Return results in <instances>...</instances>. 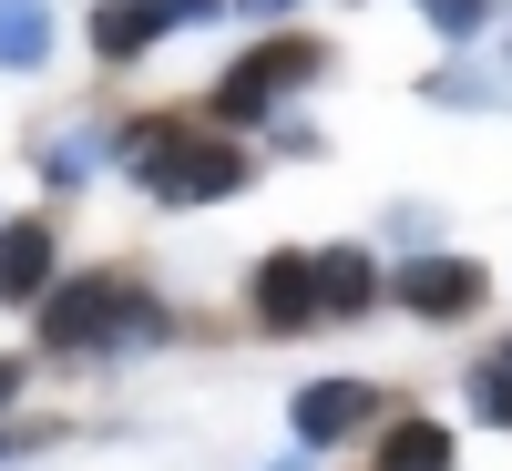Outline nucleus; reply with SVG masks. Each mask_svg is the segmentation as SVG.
I'll return each instance as SVG.
<instances>
[{
  "instance_id": "obj_1",
  "label": "nucleus",
  "mask_w": 512,
  "mask_h": 471,
  "mask_svg": "<svg viewBox=\"0 0 512 471\" xmlns=\"http://www.w3.org/2000/svg\"><path fill=\"white\" fill-rule=\"evenodd\" d=\"M113 175L144 185L154 205H226L256 185V154L236 134H216L205 113H134L113 134Z\"/></svg>"
},
{
  "instance_id": "obj_19",
  "label": "nucleus",
  "mask_w": 512,
  "mask_h": 471,
  "mask_svg": "<svg viewBox=\"0 0 512 471\" xmlns=\"http://www.w3.org/2000/svg\"><path fill=\"white\" fill-rule=\"evenodd\" d=\"M502 62H512V52H502Z\"/></svg>"
},
{
  "instance_id": "obj_2",
  "label": "nucleus",
  "mask_w": 512,
  "mask_h": 471,
  "mask_svg": "<svg viewBox=\"0 0 512 471\" xmlns=\"http://www.w3.org/2000/svg\"><path fill=\"white\" fill-rule=\"evenodd\" d=\"M175 318H164V297L134 277V267H93V277H62L52 297L31 308V338L52 359H113V349H144V338H164Z\"/></svg>"
},
{
  "instance_id": "obj_5",
  "label": "nucleus",
  "mask_w": 512,
  "mask_h": 471,
  "mask_svg": "<svg viewBox=\"0 0 512 471\" xmlns=\"http://www.w3.org/2000/svg\"><path fill=\"white\" fill-rule=\"evenodd\" d=\"M226 0H93V62L103 72H134L154 41H175V31H205Z\"/></svg>"
},
{
  "instance_id": "obj_4",
  "label": "nucleus",
  "mask_w": 512,
  "mask_h": 471,
  "mask_svg": "<svg viewBox=\"0 0 512 471\" xmlns=\"http://www.w3.org/2000/svg\"><path fill=\"white\" fill-rule=\"evenodd\" d=\"M390 297L420 318V328H472L492 308V267L482 256H441V246H420L410 267H390Z\"/></svg>"
},
{
  "instance_id": "obj_8",
  "label": "nucleus",
  "mask_w": 512,
  "mask_h": 471,
  "mask_svg": "<svg viewBox=\"0 0 512 471\" xmlns=\"http://www.w3.org/2000/svg\"><path fill=\"white\" fill-rule=\"evenodd\" d=\"M62 287V226L52 216H0V308L31 318Z\"/></svg>"
},
{
  "instance_id": "obj_14",
  "label": "nucleus",
  "mask_w": 512,
  "mask_h": 471,
  "mask_svg": "<svg viewBox=\"0 0 512 471\" xmlns=\"http://www.w3.org/2000/svg\"><path fill=\"white\" fill-rule=\"evenodd\" d=\"M21 379H31L21 359H0V410H11V400H21Z\"/></svg>"
},
{
  "instance_id": "obj_12",
  "label": "nucleus",
  "mask_w": 512,
  "mask_h": 471,
  "mask_svg": "<svg viewBox=\"0 0 512 471\" xmlns=\"http://www.w3.org/2000/svg\"><path fill=\"white\" fill-rule=\"evenodd\" d=\"M461 400H472V420H492V431H512V369L482 359L472 379H461Z\"/></svg>"
},
{
  "instance_id": "obj_10",
  "label": "nucleus",
  "mask_w": 512,
  "mask_h": 471,
  "mask_svg": "<svg viewBox=\"0 0 512 471\" xmlns=\"http://www.w3.org/2000/svg\"><path fill=\"white\" fill-rule=\"evenodd\" d=\"M369 471H461V431L431 410H390L369 441Z\"/></svg>"
},
{
  "instance_id": "obj_7",
  "label": "nucleus",
  "mask_w": 512,
  "mask_h": 471,
  "mask_svg": "<svg viewBox=\"0 0 512 471\" xmlns=\"http://www.w3.org/2000/svg\"><path fill=\"white\" fill-rule=\"evenodd\" d=\"M246 318L267 338H308L318 328V246H277L246 267Z\"/></svg>"
},
{
  "instance_id": "obj_13",
  "label": "nucleus",
  "mask_w": 512,
  "mask_h": 471,
  "mask_svg": "<svg viewBox=\"0 0 512 471\" xmlns=\"http://www.w3.org/2000/svg\"><path fill=\"white\" fill-rule=\"evenodd\" d=\"M410 11H420V21H431L441 41H472V31L492 21V0H410Z\"/></svg>"
},
{
  "instance_id": "obj_18",
  "label": "nucleus",
  "mask_w": 512,
  "mask_h": 471,
  "mask_svg": "<svg viewBox=\"0 0 512 471\" xmlns=\"http://www.w3.org/2000/svg\"><path fill=\"white\" fill-rule=\"evenodd\" d=\"M502 369H512V338H502Z\"/></svg>"
},
{
  "instance_id": "obj_15",
  "label": "nucleus",
  "mask_w": 512,
  "mask_h": 471,
  "mask_svg": "<svg viewBox=\"0 0 512 471\" xmlns=\"http://www.w3.org/2000/svg\"><path fill=\"white\" fill-rule=\"evenodd\" d=\"M236 11H246V21H277V11H297V0H236Z\"/></svg>"
},
{
  "instance_id": "obj_9",
  "label": "nucleus",
  "mask_w": 512,
  "mask_h": 471,
  "mask_svg": "<svg viewBox=\"0 0 512 471\" xmlns=\"http://www.w3.org/2000/svg\"><path fill=\"white\" fill-rule=\"evenodd\" d=\"M369 308H390V267L369 246H318V328H349Z\"/></svg>"
},
{
  "instance_id": "obj_6",
  "label": "nucleus",
  "mask_w": 512,
  "mask_h": 471,
  "mask_svg": "<svg viewBox=\"0 0 512 471\" xmlns=\"http://www.w3.org/2000/svg\"><path fill=\"white\" fill-rule=\"evenodd\" d=\"M369 420H390L379 379H349V369H328V379H308V390L287 400V441H297V451H338V441H359Z\"/></svg>"
},
{
  "instance_id": "obj_17",
  "label": "nucleus",
  "mask_w": 512,
  "mask_h": 471,
  "mask_svg": "<svg viewBox=\"0 0 512 471\" xmlns=\"http://www.w3.org/2000/svg\"><path fill=\"white\" fill-rule=\"evenodd\" d=\"M11 451H21V431H0V461H11Z\"/></svg>"
},
{
  "instance_id": "obj_16",
  "label": "nucleus",
  "mask_w": 512,
  "mask_h": 471,
  "mask_svg": "<svg viewBox=\"0 0 512 471\" xmlns=\"http://www.w3.org/2000/svg\"><path fill=\"white\" fill-rule=\"evenodd\" d=\"M308 461H318V451H287V461H256V471H308Z\"/></svg>"
},
{
  "instance_id": "obj_11",
  "label": "nucleus",
  "mask_w": 512,
  "mask_h": 471,
  "mask_svg": "<svg viewBox=\"0 0 512 471\" xmlns=\"http://www.w3.org/2000/svg\"><path fill=\"white\" fill-rule=\"evenodd\" d=\"M52 62V11L41 0H0V72H41Z\"/></svg>"
},
{
  "instance_id": "obj_3",
  "label": "nucleus",
  "mask_w": 512,
  "mask_h": 471,
  "mask_svg": "<svg viewBox=\"0 0 512 471\" xmlns=\"http://www.w3.org/2000/svg\"><path fill=\"white\" fill-rule=\"evenodd\" d=\"M318 72H328V41H318V31H267V41H256V52L216 82V93H205V123H216V134L277 123V103H287V93H308Z\"/></svg>"
}]
</instances>
